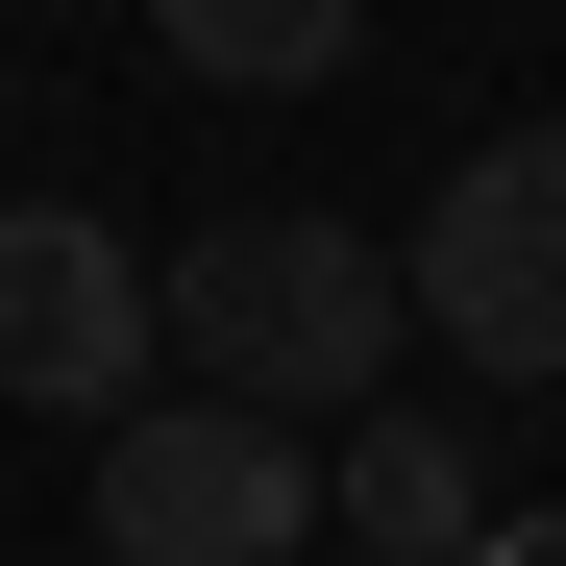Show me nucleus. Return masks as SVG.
<instances>
[{
    "mask_svg": "<svg viewBox=\"0 0 566 566\" xmlns=\"http://www.w3.org/2000/svg\"><path fill=\"white\" fill-rule=\"evenodd\" d=\"M395 321H419V271L321 198L172 247V395H222V419H395Z\"/></svg>",
    "mask_w": 566,
    "mask_h": 566,
    "instance_id": "nucleus-1",
    "label": "nucleus"
},
{
    "mask_svg": "<svg viewBox=\"0 0 566 566\" xmlns=\"http://www.w3.org/2000/svg\"><path fill=\"white\" fill-rule=\"evenodd\" d=\"M0 395L124 443V419L172 395V247L74 222V198H0Z\"/></svg>",
    "mask_w": 566,
    "mask_h": 566,
    "instance_id": "nucleus-2",
    "label": "nucleus"
},
{
    "mask_svg": "<svg viewBox=\"0 0 566 566\" xmlns=\"http://www.w3.org/2000/svg\"><path fill=\"white\" fill-rule=\"evenodd\" d=\"M419 321H443V369H493V395H566V124H517V148H468L443 198H419Z\"/></svg>",
    "mask_w": 566,
    "mask_h": 566,
    "instance_id": "nucleus-3",
    "label": "nucleus"
},
{
    "mask_svg": "<svg viewBox=\"0 0 566 566\" xmlns=\"http://www.w3.org/2000/svg\"><path fill=\"white\" fill-rule=\"evenodd\" d=\"M99 566H321V443L222 419V395H148L99 443Z\"/></svg>",
    "mask_w": 566,
    "mask_h": 566,
    "instance_id": "nucleus-4",
    "label": "nucleus"
},
{
    "mask_svg": "<svg viewBox=\"0 0 566 566\" xmlns=\"http://www.w3.org/2000/svg\"><path fill=\"white\" fill-rule=\"evenodd\" d=\"M321 542L345 566H493V443H443L419 395L321 443Z\"/></svg>",
    "mask_w": 566,
    "mask_h": 566,
    "instance_id": "nucleus-5",
    "label": "nucleus"
},
{
    "mask_svg": "<svg viewBox=\"0 0 566 566\" xmlns=\"http://www.w3.org/2000/svg\"><path fill=\"white\" fill-rule=\"evenodd\" d=\"M148 50L198 74V99H321L369 50V0H148Z\"/></svg>",
    "mask_w": 566,
    "mask_h": 566,
    "instance_id": "nucleus-6",
    "label": "nucleus"
},
{
    "mask_svg": "<svg viewBox=\"0 0 566 566\" xmlns=\"http://www.w3.org/2000/svg\"><path fill=\"white\" fill-rule=\"evenodd\" d=\"M493 566H566V517H493Z\"/></svg>",
    "mask_w": 566,
    "mask_h": 566,
    "instance_id": "nucleus-7",
    "label": "nucleus"
},
{
    "mask_svg": "<svg viewBox=\"0 0 566 566\" xmlns=\"http://www.w3.org/2000/svg\"><path fill=\"white\" fill-rule=\"evenodd\" d=\"M321 566H345V542H321Z\"/></svg>",
    "mask_w": 566,
    "mask_h": 566,
    "instance_id": "nucleus-8",
    "label": "nucleus"
}]
</instances>
